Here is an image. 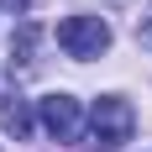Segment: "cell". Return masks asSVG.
Wrapping results in <instances>:
<instances>
[{"instance_id":"obj_1","label":"cell","mask_w":152,"mask_h":152,"mask_svg":"<svg viewBox=\"0 0 152 152\" xmlns=\"http://www.w3.org/2000/svg\"><path fill=\"white\" fill-rule=\"evenodd\" d=\"M58 47L68 53V58H79V63L110 53V26H105V16H63V21H58Z\"/></svg>"},{"instance_id":"obj_3","label":"cell","mask_w":152,"mask_h":152,"mask_svg":"<svg viewBox=\"0 0 152 152\" xmlns=\"http://www.w3.org/2000/svg\"><path fill=\"white\" fill-rule=\"evenodd\" d=\"M37 121L47 126V137H58V142H74L79 137V126H84V110H79L74 94H42L37 100Z\"/></svg>"},{"instance_id":"obj_4","label":"cell","mask_w":152,"mask_h":152,"mask_svg":"<svg viewBox=\"0 0 152 152\" xmlns=\"http://www.w3.org/2000/svg\"><path fill=\"white\" fill-rule=\"evenodd\" d=\"M0 126H5V131H16V142L31 131V110H26V100H21V94H0Z\"/></svg>"},{"instance_id":"obj_2","label":"cell","mask_w":152,"mask_h":152,"mask_svg":"<svg viewBox=\"0 0 152 152\" xmlns=\"http://www.w3.org/2000/svg\"><path fill=\"white\" fill-rule=\"evenodd\" d=\"M131 126H137V115H131V105H126L121 94H100L89 110V131H94V147H121V142H131Z\"/></svg>"},{"instance_id":"obj_5","label":"cell","mask_w":152,"mask_h":152,"mask_svg":"<svg viewBox=\"0 0 152 152\" xmlns=\"http://www.w3.org/2000/svg\"><path fill=\"white\" fill-rule=\"evenodd\" d=\"M26 5H31V0H0V11H16V16L26 11Z\"/></svg>"}]
</instances>
